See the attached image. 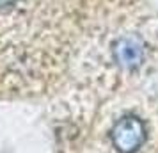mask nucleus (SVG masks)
<instances>
[{"mask_svg": "<svg viewBox=\"0 0 158 153\" xmlns=\"http://www.w3.org/2000/svg\"><path fill=\"white\" fill-rule=\"evenodd\" d=\"M112 142L121 153H135L146 141V126L135 116L119 119L112 128Z\"/></svg>", "mask_w": 158, "mask_h": 153, "instance_id": "obj_1", "label": "nucleus"}, {"mask_svg": "<svg viewBox=\"0 0 158 153\" xmlns=\"http://www.w3.org/2000/svg\"><path fill=\"white\" fill-rule=\"evenodd\" d=\"M115 57L124 66H135L142 61V46L135 39H123L115 46Z\"/></svg>", "mask_w": 158, "mask_h": 153, "instance_id": "obj_2", "label": "nucleus"}, {"mask_svg": "<svg viewBox=\"0 0 158 153\" xmlns=\"http://www.w3.org/2000/svg\"><path fill=\"white\" fill-rule=\"evenodd\" d=\"M15 0H0V6H9V4H13Z\"/></svg>", "mask_w": 158, "mask_h": 153, "instance_id": "obj_3", "label": "nucleus"}]
</instances>
